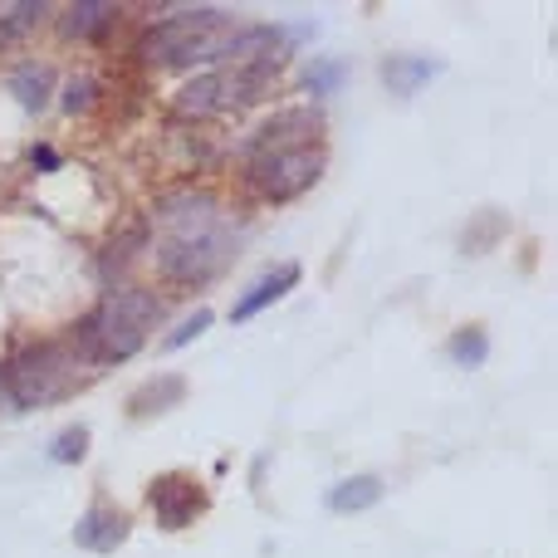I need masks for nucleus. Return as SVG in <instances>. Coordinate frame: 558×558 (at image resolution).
<instances>
[{
    "label": "nucleus",
    "mask_w": 558,
    "mask_h": 558,
    "mask_svg": "<svg viewBox=\"0 0 558 558\" xmlns=\"http://www.w3.org/2000/svg\"><path fill=\"white\" fill-rule=\"evenodd\" d=\"M343 78H348V64H338V59H324V64L308 69V94H333Z\"/></svg>",
    "instance_id": "f3484780"
},
{
    "label": "nucleus",
    "mask_w": 558,
    "mask_h": 558,
    "mask_svg": "<svg viewBox=\"0 0 558 558\" xmlns=\"http://www.w3.org/2000/svg\"><path fill=\"white\" fill-rule=\"evenodd\" d=\"M206 328H211V314H206V308H196V314L186 318V324L177 328V333H167V348H186V343H192V338H202Z\"/></svg>",
    "instance_id": "a211bd4d"
},
{
    "label": "nucleus",
    "mask_w": 558,
    "mask_h": 558,
    "mask_svg": "<svg viewBox=\"0 0 558 558\" xmlns=\"http://www.w3.org/2000/svg\"><path fill=\"white\" fill-rule=\"evenodd\" d=\"M108 15H113V5H94V0H88V5H74L64 20V35H94Z\"/></svg>",
    "instance_id": "dca6fc26"
},
{
    "label": "nucleus",
    "mask_w": 558,
    "mask_h": 558,
    "mask_svg": "<svg viewBox=\"0 0 558 558\" xmlns=\"http://www.w3.org/2000/svg\"><path fill=\"white\" fill-rule=\"evenodd\" d=\"M226 10L216 5H196V10H177V15H167L162 25L147 29L143 39V54L157 59V64H182V54H192L196 45H202L206 35H216V29L226 25Z\"/></svg>",
    "instance_id": "423d86ee"
},
{
    "label": "nucleus",
    "mask_w": 558,
    "mask_h": 558,
    "mask_svg": "<svg viewBox=\"0 0 558 558\" xmlns=\"http://www.w3.org/2000/svg\"><path fill=\"white\" fill-rule=\"evenodd\" d=\"M10 88H15L20 108H29V113H39V108L49 104V69L45 64H25L10 74Z\"/></svg>",
    "instance_id": "f8f14e48"
},
{
    "label": "nucleus",
    "mask_w": 558,
    "mask_h": 558,
    "mask_svg": "<svg viewBox=\"0 0 558 558\" xmlns=\"http://www.w3.org/2000/svg\"><path fill=\"white\" fill-rule=\"evenodd\" d=\"M123 539H128V514L108 510V505H94V510L74 524V544L88 554H113Z\"/></svg>",
    "instance_id": "1a4fd4ad"
},
{
    "label": "nucleus",
    "mask_w": 558,
    "mask_h": 558,
    "mask_svg": "<svg viewBox=\"0 0 558 558\" xmlns=\"http://www.w3.org/2000/svg\"><path fill=\"white\" fill-rule=\"evenodd\" d=\"M84 456H88V426H69L49 446V461H59V465H78Z\"/></svg>",
    "instance_id": "2eb2a0df"
},
{
    "label": "nucleus",
    "mask_w": 558,
    "mask_h": 558,
    "mask_svg": "<svg viewBox=\"0 0 558 558\" xmlns=\"http://www.w3.org/2000/svg\"><path fill=\"white\" fill-rule=\"evenodd\" d=\"M231 226L206 196H186V202L162 211V245H157V265L162 275L182 279V284H202L231 260Z\"/></svg>",
    "instance_id": "f03ea898"
},
{
    "label": "nucleus",
    "mask_w": 558,
    "mask_h": 558,
    "mask_svg": "<svg viewBox=\"0 0 558 558\" xmlns=\"http://www.w3.org/2000/svg\"><path fill=\"white\" fill-rule=\"evenodd\" d=\"M147 500H153V514L167 524V530H182V524H192V514L206 510L202 485H196L192 475H177V471L162 475V481H153Z\"/></svg>",
    "instance_id": "0eeeda50"
},
{
    "label": "nucleus",
    "mask_w": 558,
    "mask_h": 558,
    "mask_svg": "<svg viewBox=\"0 0 558 558\" xmlns=\"http://www.w3.org/2000/svg\"><path fill=\"white\" fill-rule=\"evenodd\" d=\"M88 88H94L88 78H78V84L64 88V108H69V113H74V108H88Z\"/></svg>",
    "instance_id": "6ab92c4d"
},
{
    "label": "nucleus",
    "mask_w": 558,
    "mask_h": 558,
    "mask_svg": "<svg viewBox=\"0 0 558 558\" xmlns=\"http://www.w3.org/2000/svg\"><path fill=\"white\" fill-rule=\"evenodd\" d=\"M299 284V265L294 260H284V265H275L270 275H260L251 289H245L241 299H235V308H231V324H251L260 308H270V304H279V299L289 294V289Z\"/></svg>",
    "instance_id": "6e6552de"
},
{
    "label": "nucleus",
    "mask_w": 558,
    "mask_h": 558,
    "mask_svg": "<svg viewBox=\"0 0 558 558\" xmlns=\"http://www.w3.org/2000/svg\"><path fill=\"white\" fill-rule=\"evenodd\" d=\"M157 314H162V304H157L153 294H143V289H118V294H108L104 304L78 324L74 353L84 357V363H123V357H133L137 348L147 343V328L157 324Z\"/></svg>",
    "instance_id": "7ed1b4c3"
},
{
    "label": "nucleus",
    "mask_w": 558,
    "mask_h": 558,
    "mask_svg": "<svg viewBox=\"0 0 558 558\" xmlns=\"http://www.w3.org/2000/svg\"><path fill=\"white\" fill-rule=\"evenodd\" d=\"M383 500V481L377 475H348L328 490V510L333 514H357V510H373Z\"/></svg>",
    "instance_id": "9d476101"
},
{
    "label": "nucleus",
    "mask_w": 558,
    "mask_h": 558,
    "mask_svg": "<svg viewBox=\"0 0 558 558\" xmlns=\"http://www.w3.org/2000/svg\"><path fill=\"white\" fill-rule=\"evenodd\" d=\"M446 353H451L456 367H481L485 357H490V338H485V328H461V333L446 343Z\"/></svg>",
    "instance_id": "4468645a"
},
{
    "label": "nucleus",
    "mask_w": 558,
    "mask_h": 558,
    "mask_svg": "<svg viewBox=\"0 0 558 558\" xmlns=\"http://www.w3.org/2000/svg\"><path fill=\"white\" fill-rule=\"evenodd\" d=\"M45 15V5H15V20H10V29H25L29 20Z\"/></svg>",
    "instance_id": "aec40b11"
},
{
    "label": "nucleus",
    "mask_w": 558,
    "mask_h": 558,
    "mask_svg": "<svg viewBox=\"0 0 558 558\" xmlns=\"http://www.w3.org/2000/svg\"><path fill=\"white\" fill-rule=\"evenodd\" d=\"M74 357L78 353H69L64 343H39L29 353H20L15 363H5L0 377H5L10 407L25 412V407H45L54 397H64L69 383H74Z\"/></svg>",
    "instance_id": "39448f33"
},
{
    "label": "nucleus",
    "mask_w": 558,
    "mask_h": 558,
    "mask_svg": "<svg viewBox=\"0 0 558 558\" xmlns=\"http://www.w3.org/2000/svg\"><path fill=\"white\" fill-rule=\"evenodd\" d=\"M186 392L182 377H157V383H147L143 392L133 397V416H147V412H167V407H177Z\"/></svg>",
    "instance_id": "ddd939ff"
},
{
    "label": "nucleus",
    "mask_w": 558,
    "mask_h": 558,
    "mask_svg": "<svg viewBox=\"0 0 558 558\" xmlns=\"http://www.w3.org/2000/svg\"><path fill=\"white\" fill-rule=\"evenodd\" d=\"M308 133H318V118L308 108H284L279 118L255 133L251 157H245V172L275 202H289V196L308 192L324 172V143L308 147Z\"/></svg>",
    "instance_id": "f257e3e1"
},
{
    "label": "nucleus",
    "mask_w": 558,
    "mask_h": 558,
    "mask_svg": "<svg viewBox=\"0 0 558 558\" xmlns=\"http://www.w3.org/2000/svg\"><path fill=\"white\" fill-rule=\"evenodd\" d=\"M436 74H441V64H436V59H422V54H397L383 64V78L392 94H416V88Z\"/></svg>",
    "instance_id": "9b49d317"
},
{
    "label": "nucleus",
    "mask_w": 558,
    "mask_h": 558,
    "mask_svg": "<svg viewBox=\"0 0 558 558\" xmlns=\"http://www.w3.org/2000/svg\"><path fill=\"white\" fill-rule=\"evenodd\" d=\"M279 59H255V64H226L211 69V74L192 78V84L177 94V108L192 118H216V113H231V108H245L270 88Z\"/></svg>",
    "instance_id": "20e7f679"
}]
</instances>
